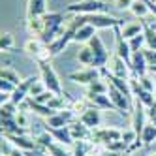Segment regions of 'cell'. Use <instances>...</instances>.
<instances>
[{
	"label": "cell",
	"mask_w": 156,
	"mask_h": 156,
	"mask_svg": "<svg viewBox=\"0 0 156 156\" xmlns=\"http://www.w3.org/2000/svg\"><path fill=\"white\" fill-rule=\"evenodd\" d=\"M111 104H113L115 111H119L120 115H132L133 111V104H132V96L120 92L119 88H115L113 85H109V92H107Z\"/></svg>",
	"instance_id": "obj_4"
},
{
	"label": "cell",
	"mask_w": 156,
	"mask_h": 156,
	"mask_svg": "<svg viewBox=\"0 0 156 156\" xmlns=\"http://www.w3.org/2000/svg\"><path fill=\"white\" fill-rule=\"evenodd\" d=\"M15 88H17V85L9 83V81H6V79H0V92H4V94H13Z\"/></svg>",
	"instance_id": "obj_38"
},
{
	"label": "cell",
	"mask_w": 156,
	"mask_h": 156,
	"mask_svg": "<svg viewBox=\"0 0 156 156\" xmlns=\"http://www.w3.org/2000/svg\"><path fill=\"white\" fill-rule=\"evenodd\" d=\"M130 12L136 15V17L145 19V17L151 13V9H149L147 4H145V0H133V4H132V8H130Z\"/></svg>",
	"instance_id": "obj_24"
},
{
	"label": "cell",
	"mask_w": 156,
	"mask_h": 156,
	"mask_svg": "<svg viewBox=\"0 0 156 156\" xmlns=\"http://www.w3.org/2000/svg\"><path fill=\"white\" fill-rule=\"evenodd\" d=\"M149 156H156V152H152V154H149Z\"/></svg>",
	"instance_id": "obj_47"
},
{
	"label": "cell",
	"mask_w": 156,
	"mask_h": 156,
	"mask_svg": "<svg viewBox=\"0 0 156 156\" xmlns=\"http://www.w3.org/2000/svg\"><path fill=\"white\" fill-rule=\"evenodd\" d=\"M77 60H79L83 66H92L94 64V55H92V49L85 45L79 49V53H77Z\"/></svg>",
	"instance_id": "obj_26"
},
{
	"label": "cell",
	"mask_w": 156,
	"mask_h": 156,
	"mask_svg": "<svg viewBox=\"0 0 156 156\" xmlns=\"http://www.w3.org/2000/svg\"><path fill=\"white\" fill-rule=\"evenodd\" d=\"M98 156H120V152H115V151H109V149H105L104 152H100Z\"/></svg>",
	"instance_id": "obj_44"
},
{
	"label": "cell",
	"mask_w": 156,
	"mask_h": 156,
	"mask_svg": "<svg viewBox=\"0 0 156 156\" xmlns=\"http://www.w3.org/2000/svg\"><path fill=\"white\" fill-rule=\"evenodd\" d=\"M36 143L40 145L41 149H49L51 145L55 143V139H53V136H51L49 132H43V133H40V136L36 137Z\"/></svg>",
	"instance_id": "obj_32"
},
{
	"label": "cell",
	"mask_w": 156,
	"mask_h": 156,
	"mask_svg": "<svg viewBox=\"0 0 156 156\" xmlns=\"http://www.w3.org/2000/svg\"><path fill=\"white\" fill-rule=\"evenodd\" d=\"M145 4L149 6V9H151V15H154V17H156V2H154V0H145Z\"/></svg>",
	"instance_id": "obj_43"
},
{
	"label": "cell",
	"mask_w": 156,
	"mask_h": 156,
	"mask_svg": "<svg viewBox=\"0 0 156 156\" xmlns=\"http://www.w3.org/2000/svg\"><path fill=\"white\" fill-rule=\"evenodd\" d=\"M128 45H130L132 53H136V51H141V47L145 45V34H139V36H136V38L128 40Z\"/></svg>",
	"instance_id": "obj_34"
},
{
	"label": "cell",
	"mask_w": 156,
	"mask_h": 156,
	"mask_svg": "<svg viewBox=\"0 0 156 156\" xmlns=\"http://www.w3.org/2000/svg\"><path fill=\"white\" fill-rule=\"evenodd\" d=\"M122 137V130L119 128H96L92 130V141L98 143V145H105V147H109L111 143L115 141H120Z\"/></svg>",
	"instance_id": "obj_7"
},
{
	"label": "cell",
	"mask_w": 156,
	"mask_h": 156,
	"mask_svg": "<svg viewBox=\"0 0 156 156\" xmlns=\"http://www.w3.org/2000/svg\"><path fill=\"white\" fill-rule=\"evenodd\" d=\"M38 64H40V77H41L43 85H45V88L51 90V92H55V94H58V96H62L64 94L62 92V85H60V79H58L57 72L53 70L51 62H38Z\"/></svg>",
	"instance_id": "obj_3"
},
{
	"label": "cell",
	"mask_w": 156,
	"mask_h": 156,
	"mask_svg": "<svg viewBox=\"0 0 156 156\" xmlns=\"http://www.w3.org/2000/svg\"><path fill=\"white\" fill-rule=\"evenodd\" d=\"M25 156H51V154H49V152H43L41 149H34V151L25 152Z\"/></svg>",
	"instance_id": "obj_42"
},
{
	"label": "cell",
	"mask_w": 156,
	"mask_h": 156,
	"mask_svg": "<svg viewBox=\"0 0 156 156\" xmlns=\"http://www.w3.org/2000/svg\"><path fill=\"white\" fill-rule=\"evenodd\" d=\"M137 81H139V85L145 88V90H151V92H154V88H156V83L151 79L149 75H143V77H137Z\"/></svg>",
	"instance_id": "obj_37"
},
{
	"label": "cell",
	"mask_w": 156,
	"mask_h": 156,
	"mask_svg": "<svg viewBox=\"0 0 156 156\" xmlns=\"http://www.w3.org/2000/svg\"><path fill=\"white\" fill-rule=\"evenodd\" d=\"M47 13L45 0H28L27 2V17H43Z\"/></svg>",
	"instance_id": "obj_18"
},
{
	"label": "cell",
	"mask_w": 156,
	"mask_h": 156,
	"mask_svg": "<svg viewBox=\"0 0 156 156\" xmlns=\"http://www.w3.org/2000/svg\"><path fill=\"white\" fill-rule=\"evenodd\" d=\"M107 4L104 0H79V2H73L66 8L68 13L73 15H92V13H105Z\"/></svg>",
	"instance_id": "obj_2"
},
{
	"label": "cell",
	"mask_w": 156,
	"mask_h": 156,
	"mask_svg": "<svg viewBox=\"0 0 156 156\" xmlns=\"http://www.w3.org/2000/svg\"><path fill=\"white\" fill-rule=\"evenodd\" d=\"M75 120V113L72 109H62V111H57L53 117L45 119L47 122V128H64V126H70L72 122Z\"/></svg>",
	"instance_id": "obj_10"
},
{
	"label": "cell",
	"mask_w": 156,
	"mask_h": 156,
	"mask_svg": "<svg viewBox=\"0 0 156 156\" xmlns=\"http://www.w3.org/2000/svg\"><path fill=\"white\" fill-rule=\"evenodd\" d=\"M88 104H90V102H88V100H75V102L72 104V111H73V113L77 115V113H85V111L88 109V107H90V105H88Z\"/></svg>",
	"instance_id": "obj_36"
},
{
	"label": "cell",
	"mask_w": 156,
	"mask_h": 156,
	"mask_svg": "<svg viewBox=\"0 0 156 156\" xmlns=\"http://www.w3.org/2000/svg\"><path fill=\"white\" fill-rule=\"evenodd\" d=\"M45 90H47V88H45V85H43V81H41V79H36V81H34V85H32V88H30L28 98H36V96L43 94Z\"/></svg>",
	"instance_id": "obj_35"
},
{
	"label": "cell",
	"mask_w": 156,
	"mask_h": 156,
	"mask_svg": "<svg viewBox=\"0 0 156 156\" xmlns=\"http://www.w3.org/2000/svg\"><path fill=\"white\" fill-rule=\"evenodd\" d=\"M137 139H139V136L136 133V130H133V128H130V130H122V137H120V141L126 145V151H128Z\"/></svg>",
	"instance_id": "obj_29"
},
{
	"label": "cell",
	"mask_w": 156,
	"mask_h": 156,
	"mask_svg": "<svg viewBox=\"0 0 156 156\" xmlns=\"http://www.w3.org/2000/svg\"><path fill=\"white\" fill-rule=\"evenodd\" d=\"M85 21L88 25H92L96 30L98 28H117V27H124V21H120L113 15L107 13H92V15H85Z\"/></svg>",
	"instance_id": "obj_6"
},
{
	"label": "cell",
	"mask_w": 156,
	"mask_h": 156,
	"mask_svg": "<svg viewBox=\"0 0 156 156\" xmlns=\"http://www.w3.org/2000/svg\"><path fill=\"white\" fill-rule=\"evenodd\" d=\"M120 156H130V152H128V151H124V152H120Z\"/></svg>",
	"instance_id": "obj_46"
},
{
	"label": "cell",
	"mask_w": 156,
	"mask_h": 156,
	"mask_svg": "<svg viewBox=\"0 0 156 156\" xmlns=\"http://www.w3.org/2000/svg\"><path fill=\"white\" fill-rule=\"evenodd\" d=\"M141 25H143V34H145V45H147V49L156 51V28L149 25L145 19H141Z\"/></svg>",
	"instance_id": "obj_22"
},
{
	"label": "cell",
	"mask_w": 156,
	"mask_h": 156,
	"mask_svg": "<svg viewBox=\"0 0 156 156\" xmlns=\"http://www.w3.org/2000/svg\"><path fill=\"white\" fill-rule=\"evenodd\" d=\"M0 79H6V81L13 83V85H17V87L23 83V79L19 77V73H17V72H13L12 68H2V72H0Z\"/></svg>",
	"instance_id": "obj_28"
},
{
	"label": "cell",
	"mask_w": 156,
	"mask_h": 156,
	"mask_svg": "<svg viewBox=\"0 0 156 156\" xmlns=\"http://www.w3.org/2000/svg\"><path fill=\"white\" fill-rule=\"evenodd\" d=\"M120 34H122V38H124V40H132V38L143 34V25H141V21H139V23H130V25L120 27Z\"/></svg>",
	"instance_id": "obj_23"
},
{
	"label": "cell",
	"mask_w": 156,
	"mask_h": 156,
	"mask_svg": "<svg viewBox=\"0 0 156 156\" xmlns=\"http://www.w3.org/2000/svg\"><path fill=\"white\" fill-rule=\"evenodd\" d=\"M87 92H92V94H107L109 92V83H105L102 77L96 81H92L90 85H88V90Z\"/></svg>",
	"instance_id": "obj_27"
},
{
	"label": "cell",
	"mask_w": 156,
	"mask_h": 156,
	"mask_svg": "<svg viewBox=\"0 0 156 156\" xmlns=\"http://www.w3.org/2000/svg\"><path fill=\"white\" fill-rule=\"evenodd\" d=\"M41 19H43V28H41V34L38 38L45 45H51L64 30V23H66L64 15L62 13H45Z\"/></svg>",
	"instance_id": "obj_1"
},
{
	"label": "cell",
	"mask_w": 156,
	"mask_h": 156,
	"mask_svg": "<svg viewBox=\"0 0 156 156\" xmlns=\"http://www.w3.org/2000/svg\"><path fill=\"white\" fill-rule=\"evenodd\" d=\"M149 72H151V73H154V75H156V66H152V68H149Z\"/></svg>",
	"instance_id": "obj_45"
},
{
	"label": "cell",
	"mask_w": 156,
	"mask_h": 156,
	"mask_svg": "<svg viewBox=\"0 0 156 156\" xmlns=\"http://www.w3.org/2000/svg\"><path fill=\"white\" fill-rule=\"evenodd\" d=\"M88 151H90V145L85 143V141H75L73 143V156H87Z\"/></svg>",
	"instance_id": "obj_33"
},
{
	"label": "cell",
	"mask_w": 156,
	"mask_h": 156,
	"mask_svg": "<svg viewBox=\"0 0 156 156\" xmlns=\"http://www.w3.org/2000/svg\"><path fill=\"white\" fill-rule=\"evenodd\" d=\"M145 119H147V109H145V105L136 98L133 100V111H132V128L136 130V133L139 137L143 133V128L147 126L145 124Z\"/></svg>",
	"instance_id": "obj_9"
},
{
	"label": "cell",
	"mask_w": 156,
	"mask_h": 156,
	"mask_svg": "<svg viewBox=\"0 0 156 156\" xmlns=\"http://www.w3.org/2000/svg\"><path fill=\"white\" fill-rule=\"evenodd\" d=\"M133 4V0H115V6L120 9H130Z\"/></svg>",
	"instance_id": "obj_40"
},
{
	"label": "cell",
	"mask_w": 156,
	"mask_h": 156,
	"mask_svg": "<svg viewBox=\"0 0 156 156\" xmlns=\"http://www.w3.org/2000/svg\"><path fill=\"white\" fill-rule=\"evenodd\" d=\"M94 36H96V28H94L92 25L87 23V25H83V27L77 28L75 36H73V41H75V43H87V41H90Z\"/></svg>",
	"instance_id": "obj_19"
},
{
	"label": "cell",
	"mask_w": 156,
	"mask_h": 156,
	"mask_svg": "<svg viewBox=\"0 0 156 156\" xmlns=\"http://www.w3.org/2000/svg\"><path fill=\"white\" fill-rule=\"evenodd\" d=\"M47 132L53 136L55 143H60V145H73L75 139L72 136V132H70V126H64V128H47Z\"/></svg>",
	"instance_id": "obj_15"
},
{
	"label": "cell",
	"mask_w": 156,
	"mask_h": 156,
	"mask_svg": "<svg viewBox=\"0 0 156 156\" xmlns=\"http://www.w3.org/2000/svg\"><path fill=\"white\" fill-rule=\"evenodd\" d=\"M15 119H17V122H19L21 128H27V124H28V120H27V111H19V115H17Z\"/></svg>",
	"instance_id": "obj_39"
},
{
	"label": "cell",
	"mask_w": 156,
	"mask_h": 156,
	"mask_svg": "<svg viewBox=\"0 0 156 156\" xmlns=\"http://www.w3.org/2000/svg\"><path fill=\"white\" fill-rule=\"evenodd\" d=\"M107 72L111 73V75H115V77H120V79H130L128 77V73H130V66L122 60L119 55H113V57L109 58V62H107Z\"/></svg>",
	"instance_id": "obj_11"
},
{
	"label": "cell",
	"mask_w": 156,
	"mask_h": 156,
	"mask_svg": "<svg viewBox=\"0 0 156 156\" xmlns=\"http://www.w3.org/2000/svg\"><path fill=\"white\" fill-rule=\"evenodd\" d=\"M139 139H141V143L145 145V147L156 141V126L152 124V122L143 128V133H141V137H139Z\"/></svg>",
	"instance_id": "obj_25"
},
{
	"label": "cell",
	"mask_w": 156,
	"mask_h": 156,
	"mask_svg": "<svg viewBox=\"0 0 156 156\" xmlns=\"http://www.w3.org/2000/svg\"><path fill=\"white\" fill-rule=\"evenodd\" d=\"M102 77V72H100V68H83V70H77V72H72L68 73V79L77 83V85H90L92 81L100 79Z\"/></svg>",
	"instance_id": "obj_8"
},
{
	"label": "cell",
	"mask_w": 156,
	"mask_h": 156,
	"mask_svg": "<svg viewBox=\"0 0 156 156\" xmlns=\"http://www.w3.org/2000/svg\"><path fill=\"white\" fill-rule=\"evenodd\" d=\"M0 49H2V53L13 51V36L9 32H4L2 38H0Z\"/></svg>",
	"instance_id": "obj_30"
},
{
	"label": "cell",
	"mask_w": 156,
	"mask_h": 156,
	"mask_svg": "<svg viewBox=\"0 0 156 156\" xmlns=\"http://www.w3.org/2000/svg\"><path fill=\"white\" fill-rule=\"evenodd\" d=\"M130 70H132L133 73H136L137 77H143V75H147V72H149V62H147V57H145V49H141V51H136V53H132Z\"/></svg>",
	"instance_id": "obj_12"
},
{
	"label": "cell",
	"mask_w": 156,
	"mask_h": 156,
	"mask_svg": "<svg viewBox=\"0 0 156 156\" xmlns=\"http://www.w3.org/2000/svg\"><path fill=\"white\" fill-rule=\"evenodd\" d=\"M47 152H49L51 156H73V152L66 151L64 145H60V143H53L51 147L47 149Z\"/></svg>",
	"instance_id": "obj_31"
},
{
	"label": "cell",
	"mask_w": 156,
	"mask_h": 156,
	"mask_svg": "<svg viewBox=\"0 0 156 156\" xmlns=\"http://www.w3.org/2000/svg\"><path fill=\"white\" fill-rule=\"evenodd\" d=\"M154 83H156V81H154Z\"/></svg>",
	"instance_id": "obj_49"
},
{
	"label": "cell",
	"mask_w": 156,
	"mask_h": 156,
	"mask_svg": "<svg viewBox=\"0 0 156 156\" xmlns=\"http://www.w3.org/2000/svg\"><path fill=\"white\" fill-rule=\"evenodd\" d=\"M25 128L19 126L17 119H2V136H23Z\"/></svg>",
	"instance_id": "obj_21"
},
{
	"label": "cell",
	"mask_w": 156,
	"mask_h": 156,
	"mask_svg": "<svg viewBox=\"0 0 156 156\" xmlns=\"http://www.w3.org/2000/svg\"><path fill=\"white\" fill-rule=\"evenodd\" d=\"M88 47L92 49V55H94V64H92V68H105L111 57H109L107 47L104 45L102 38H100V36L96 34L90 41H88Z\"/></svg>",
	"instance_id": "obj_5"
},
{
	"label": "cell",
	"mask_w": 156,
	"mask_h": 156,
	"mask_svg": "<svg viewBox=\"0 0 156 156\" xmlns=\"http://www.w3.org/2000/svg\"><path fill=\"white\" fill-rule=\"evenodd\" d=\"M79 120L83 122L87 128L96 130V128H100V124H102V109L90 105L83 115H79Z\"/></svg>",
	"instance_id": "obj_13"
},
{
	"label": "cell",
	"mask_w": 156,
	"mask_h": 156,
	"mask_svg": "<svg viewBox=\"0 0 156 156\" xmlns=\"http://www.w3.org/2000/svg\"><path fill=\"white\" fill-rule=\"evenodd\" d=\"M87 100L90 102V105H94L98 109H115L107 94H92V92H87Z\"/></svg>",
	"instance_id": "obj_20"
},
{
	"label": "cell",
	"mask_w": 156,
	"mask_h": 156,
	"mask_svg": "<svg viewBox=\"0 0 156 156\" xmlns=\"http://www.w3.org/2000/svg\"><path fill=\"white\" fill-rule=\"evenodd\" d=\"M4 137H8L9 141H12L15 147L19 149V151H23V152H28V151H34V149H38V143H36V139H32V137H27L25 133L23 136H4Z\"/></svg>",
	"instance_id": "obj_16"
},
{
	"label": "cell",
	"mask_w": 156,
	"mask_h": 156,
	"mask_svg": "<svg viewBox=\"0 0 156 156\" xmlns=\"http://www.w3.org/2000/svg\"><path fill=\"white\" fill-rule=\"evenodd\" d=\"M113 30H115V36H117L115 55H119V57L130 66V62H132V49H130V45H128V40L122 38V34H120V27H117V28H113Z\"/></svg>",
	"instance_id": "obj_14"
},
{
	"label": "cell",
	"mask_w": 156,
	"mask_h": 156,
	"mask_svg": "<svg viewBox=\"0 0 156 156\" xmlns=\"http://www.w3.org/2000/svg\"><path fill=\"white\" fill-rule=\"evenodd\" d=\"M154 104H156V94H154Z\"/></svg>",
	"instance_id": "obj_48"
},
{
	"label": "cell",
	"mask_w": 156,
	"mask_h": 156,
	"mask_svg": "<svg viewBox=\"0 0 156 156\" xmlns=\"http://www.w3.org/2000/svg\"><path fill=\"white\" fill-rule=\"evenodd\" d=\"M147 119H151V122L156 126V104L151 105V107H147Z\"/></svg>",
	"instance_id": "obj_41"
},
{
	"label": "cell",
	"mask_w": 156,
	"mask_h": 156,
	"mask_svg": "<svg viewBox=\"0 0 156 156\" xmlns=\"http://www.w3.org/2000/svg\"><path fill=\"white\" fill-rule=\"evenodd\" d=\"M70 132L75 141H87V139H92V130L87 128L81 120H73L70 124Z\"/></svg>",
	"instance_id": "obj_17"
}]
</instances>
